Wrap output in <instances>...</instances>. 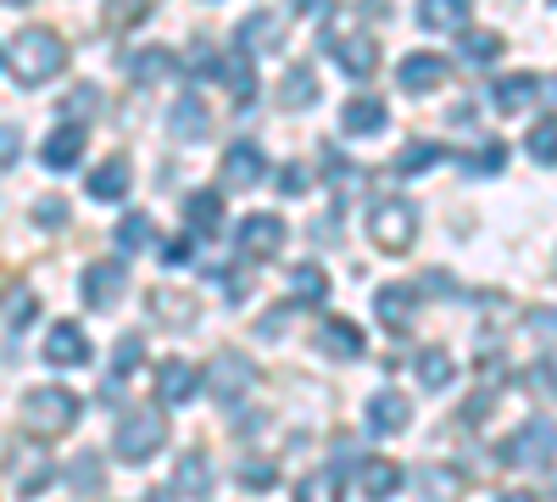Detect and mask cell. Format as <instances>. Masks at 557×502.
<instances>
[{
  "mask_svg": "<svg viewBox=\"0 0 557 502\" xmlns=\"http://www.w3.org/2000/svg\"><path fill=\"white\" fill-rule=\"evenodd\" d=\"M7 62H12V78L23 89H39V84H51L62 68H67V45L57 28H23L12 45H7Z\"/></svg>",
  "mask_w": 557,
  "mask_h": 502,
  "instance_id": "cell-1",
  "label": "cell"
},
{
  "mask_svg": "<svg viewBox=\"0 0 557 502\" xmlns=\"http://www.w3.org/2000/svg\"><path fill=\"white\" fill-rule=\"evenodd\" d=\"M78 414H84V402H78L67 385H39V391L23 396V430H28L34 441L67 436V430L78 425Z\"/></svg>",
  "mask_w": 557,
  "mask_h": 502,
  "instance_id": "cell-2",
  "label": "cell"
},
{
  "mask_svg": "<svg viewBox=\"0 0 557 502\" xmlns=\"http://www.w3.org/2000/svg\"><path fill=\"white\" fill-rule=\"evenodd\" d=\"M168 441V419H162V407H128L117 436H112V452L123 464H146L151 452Z\"/></svg>",
  "mask_w": 557,
  "mask_h": 502,
  "instance_id": "cell-3",
  "label": "cell"
},
{
  "mask_svg": "<svg viewBox=\"0 0 557 502\" xmlns=\"http://www.w3.org/2000/svg\"><path fill=\"white\" fill-rule=\"evenodd\" d=\"M368 241L380 252H407L418 241V207L401 201V196H380L368 207Z\"/></svg>",
  "mask_w": 557,
  "mask_h": 502,
  "instance_id": "cell-4",
  "label": "cell"
},
{
  "mask_svg": "<svg viewBox=\"0 0 557 502\" xmlns=\"http://www.w3.org/2000/svg\"><path fill=\"white\" fill-rule=\"evenodd\" d=\"M552 452H557V425L552 419H530L524 430H513V436L502 441V464H513V469H546Z\"/></svg>",
  "mask_w": 557,
  "mask_h": 502,
  "instance_id": "cell-5",
  "label": "cell"
},
{
  "mask_svg": "<svg viewBox=\"0 0 557 502\" xmlns=\"http://www.w3.org/2000/svg\"><path fill=\"white\" fill-rule=\"evenodd\" d=\"M251 363L240 357V352H218L212 363H207V375H201V385L212 391V402H223V407H235L246 391H251Z\"/></svg>",
  "mask_w": 557,
  "mask_h": 502,
  "instance_id": "cell-6",
  "label": "cell"
},
{
  "mask_svg": "<svg viewBox=\"0 0 557 502\" xmlns=\"http://www.w3.org/2000/svg\"><path fill=\"white\" fill-rule=\"evenodd\" d=\"M323 57H330L341 73H351V78H368V73L380 68L374 39H368V34H341V28H330V34H323Z\"/></svg>",
  "mask_w": 557,
  "mask_h": 502,
  "instance_id": "cell-7",
  "label": "cell"
},
{
  "mask_svg": "<svg viewBox=\"0 0 557 502\" xmlns=\"http://www.w3.org/2000/svg\"><path fill=\"white\" fill-rule=\"evenodd\" d=\"M262 173H268V157H262V146H257V140H235V146L223 151L218 185H223V191H251Z\"/></svg>",
  "mask_w": 557,
  "mask_h": 502,
  "instance_id": "cell-8",
  "label": "cell"
},
{
  "mask_svg": "<svg viewBox=\"0 0 557 502\" xmlns=\"http://www.w3.org/2000/svg\"><path fill=\"white\" fill-rule=\"evenodd\" d=\"M235 45L251 57H273L278 45H285V12H273V7H257L240 28H235Z\"/></svg>",
  "mask_w": 557,
  "mask_h": 502,
  "instance_id": "cell-9",
  "label": "cell"
},
{
  "mask_svg": "<svg viewBox=\"0 0 557 502\" xmlns=\"http://www.w3.org/2000/svg\"><path fill=\"white\" fill-rule=\"evenodd\" d=\"M201 391V369L196 363H184V357H162L157 363V402L162 407H184Z\"/></svg>",
  "mask_w": 557,
  "mask_h": 502,
  "instance_id": "cell-10",
  "label": "cell"
},
{
  "mask_svg": "<svg viewBox=\"0 0 557 502\" xmlns=\"http://www.w3.org/2000/svg\"><path fill=\"white\" fill-rule=\"evenodd\" d=\"M235 246H240V257H273L278 246H285V223H278L273 212H251V218L240 223Z\"/></svg>",
  "mask_w": 557,
  "mask_h": 502,
  "instance_id": "cell-11",
  "label": "cell"
},
{
  "mask_svg": "<svg viewBox=\"0 0 557 502\" xmlns=\"http://www.w3.org/2000/svg\"><path fill=\"white\" fill-rule=\"evenodd\" d=\"M207 491H212V464H207V452H178L168 497H173V502H190V497H207Z\"/></svg>",
  "mask_w": 557,
  "mask_h": 502,
  "instance_id": "cell-12",
  "label": "cell"
},
{
  "mask_svg": "<svg viewBox=\"0 0 557 502\" xmlns=\"http://www.w3.org/2000/svg\"><path fill=\"white\" fill-rule=\"evenodd\" d=\"M123 291H128L123 262H89V268H84V302H89V307H101V313H107Z\"/></svg>",
  "mask_w": 557,
  "mask_h": 502,
  "instance_id": "cell-13",
  "label": "cell"
},
{
  "mask_svg": "<svg viewBox=\"0 0 557 502\" xmlns=\"http://www.w3.org/2000/svg\"><path fill=\"white\" fill-rule=\"evenodd\" d=\"M45 363H51V369H84L89 363V335L78 325H57L51 335H45Z\"/></svg>",
  "mask_w": 557,
  "mask_h": 502,
  "instance_id": "cell-14",
  "label": "cell"
},
{
  "mask_svg": "<svg viewBox=\"0 0 557 502\" xmlns=\"http://www.w3.org/2000/svg\"><path fill=\"white\" fill-rule=\"evenodd\" d=\"M39 162L51 168V173H67V168H78L84 162V128L78 123H62L51 140L39 146Z\"/></svg>",
  "mask_w": 557,
  "mask_h": 502,
  "instance_id": "cell-15",
  "label": "cell"
},
{
  "mask_svg": "<svg viewBox=\"0 0 557 502\" xmlns=\"http://www.w3.org/2000/svg\"><path fill=\"white\" fill-rule=\"evenodd\" d=\"M374 313H380L385 330L401 335L412 318H418V291H412V285H385V291H374Z\"/></svg>",
  "mask_w": 557,
  "mask_h": 502,
  "instance_id": "cell-16",
  "label": "cell"
},
{
  "mask_svg": "<svg viewBox=\"0 0 557 502\" xmlns=\"http://www.w3.org/2000/svg\"><path fill=\"white\" fill-rule=\"evenodd\" d=\"M407 425H412V407H407L401 391H380L374 402H368V430L374 436H401Z\"/></svg>",
  "mask_w": 557,
  "mask_h": 502,
  "instance_id": "cell-17",
  "label": "cell"
},
{
  "mask_svg": "<svg viewBox=\"0 0 557 502\" xmlns=\"http://www.w3.org/2000/svg\"><path fill=\"white\" fill-rule=\"evenodd\" d=\"M396 78H401L407 96H424V89H441V84H446V62H441L435 51H418V57H407V62L396 68Z\"/></svg>",
  "mask_w": 557,
  "mask_h": 502,
  "instance_id": "cell-18",
  "label": "cell"
},
{
  "mask_svg": "<svg viewBox=\"0 0 557 502\" xmlns=\"http://www.w3.org/2000/svg\"><path fill=\"white\" fill-rule=\"evenodd\" d=\"M168 128H173V140H184V146H196V140H207V128H212V118H207L201 96H178V101H173V118H168Z\"/></svg>",
  "mask_w": 557,
  "mask_h": 502,
  "instance_id": "cell-19",
  "label": "cell"
},
{
  "mask_svg": "<svg viewBox=\"0 0 557 502\" xmlns=\"http://www.w3.org/2000/svg\"><path fill=\"white\" fill-rule=\"evenodd\" d=\"M184 223H190V235H196V241L218 235V223H223V196H218V191L184 196Z\"/></svg>",
  "mask_w": 557,
  "mask_h": 502,
  "instance_id": "cell-20",
  "label": "cell"
},
{
  "mask_svg": "<svg viewBox=\"0 0 557 502\" xmlns=\"http://www.w3.org/2000/svg\"><path fill=\"white\" fill-rule=\"evenodd\" d=\"M128 179H134L128 157H112V162H101L96 173H89V201H123V196H128Z\"/></svg>",
  "mask_w": 557,
  "mask_h": 502,
  "instance_id": "cell-21",
  "label": "cell"
},
{
  "mask_svg": "<svg viewBox=\"0 0 557 502\" xmlns=\"http://www.w3.org/2000/svg\"><path fill=\"white\" fill-rule=\"evenodd\" d=\"M385 123H391V112H385L380 96H351L346 112H341V128H346V134H380Z\"/></svg>",
  "mask_w": 557,
  "mask_h": 502,
  "instance_id": "cell-22",
  "label": "cell"
},
{
  "mask_svg": "<svg viewBox=\"0 0 557 502\" xmlns=\"http://www.w3.org/2000/svg\"><path fill=\"white\" fill-rule=\"evenodd\" d=\"M318 346L330 352V357H341V363H357V357H362V330H357V325H346V318H323Z\"/></svg>",
  "mask_w": 557,
  "mask_h": 502,
  "instance_id": "cell-23",
  "label": "cell"
},
{
  "mask_svg": "<svg viewBox=\"0 0 557 502\" xmlns=\"http://www.w3.org/2000/svg\"><path fill=\"white\" fill-rule=\"evenodd\" d=\"M418 23H424L430 34L469 28V0H418Z\"/></svg>",
  "mask_w": 557,
  "mask_h": 502,
  "instance_id": "cell-24",
  "label": "cell"
},
{
  "mask_svg": "<svg viewBox=\"0 0 557 502\" xmlns=\"http://www.w3.org/2000/svg\"><path fill=\"white\" fill-rule=\"evenodd\" d=\"M535 89H541L535 73H513V78H502V84L491 89V101H496V112H524V107L535 101Z\"/></svg>",
  "mask_w": 557,
  "mask_h": 502,
  "instance_id": "cell-25",
  "label": "cell"
},
{
  "mask_svg": "<svg viewBox=\"0 0 557 502\" xmlns=\"http://www.w3.org/2000/svg\"><path fill=\"white\" fill-rule=\"evenodd\" d=\"M412 369H418V385H424V391H446V385L457 380V363H451L441 346L418 352V357H412Z\"/></svg>",
  "mask_w": 557,
  "mask_h": 502,
  "instance_id": "cell-26",
  "label": "cell"
},
{
  "mask_svg": "<svg viewBox=\"0 0 557 502\" xmlns=\"http://www.w3.org/2000/svg\"><path fill=\"white\" fill-rule=\"evenodd\" d=\"M502 51H507V45H502V34H491V28H474V34H462V45H457L462 68H491V62H496Z\"/></svg>",
  "mask_w": 557,
  "mask_h": 502,
  "instance_id": "cell-27",
  "label": "cell"
},
{
  "mask_svg": "<svg viewBox=\"0 0 557 502\" xmlns=\"http://www.w3.org/2000/svg\"><path fill=\"white\" fill-rule=\"evenodd\" d=\"M278 101L296 107V112H307V107L318 101V78H312V68H290L285 78H278Z\"/></svg>",
  "mask_w": 557,
  "mask_h": 502,
  "instance_id": "cell-28",
  "label": "cell"
},
{
  "mask_svg": "<svg viewBox=\"0 0 557 502\" xmlns=\"http://www.w3.org/2000/svg\"><path fill=\"white\" fill-rule=\"evenodd\" d=\"M323 296H330V273H323L318 262L290 268V302H323Z\"/></svg>",
  "mask_w": 557,
  "mask_h": 502,
  "instance_id": "cell-29",
  "label": "cell"
},
{
  "mask_svg": "<svg viewBox=\"0 0 557 502\" xmlns=\"http://www.w3.org/2000/svg\"><path fill=\"white\" fill-rule=\"evenodd\" d=\"M128 73H134L139 84H157V78L173 73V57L162 51V45H146V51H134V57H128Z\"/></svg>",
  "mask_w": 557,
  "mask_h": 502,
  "instance_id": "cell-30",
  "label": "cell"
},
{
  "mask_svg": "<svg viewBox=\"0 0 557 502\" xmlns=\"http://www.w3.org/2000/svg\"><path fill=\"white\" fill-rule=\"evenodd\" d=\"M435 162H446V146H441V140H418V146H401L396 173L407 179V173H424V168H435Z\"/></svg>",
  "mask_w": 557,
  "mask_h": 502,
  "instance_id": "cell-31",
  "label": "cell"
},
{
  "mask_svg": "<svg viewBox=\"0 0 557 502\" xmlns=\"http://www.w3.org/2000/svg\"><path fill=\"white\" fill-rule=\"evenodd\" d=\"M218 73L228 78V89H235V101H240V107H251V101H257V68L246 62V51H240L235 62H223Z\"/></svg>",
  "mask_w": 557,
  "mask_h": 502,
  "instance_id": "cell-32",
  "label": "cell"
},
{
  "mask_svg": "<svg viewBox=\"0 0 557 502\" xmlns=\"http://www.w3.org/2000/svg\"><path fill=\"white\" fill-rule=\"evenodd\" d=\"M524 151H530V157H535L541 168H552V162H557V118H541V123L530 128Z\"/></svg>",
  "mask_w": 557,
  "mask_h": 502,
  "instance_id": "cell-33",
  "label": "cell"
},
{
  "mask_svg": "<svg viewBox=\"0 0 557 502\" xmlns=\"http://www.w3.org/2000/svg\"><path fill=\"white\" fill-rule=\"evenodd\" d=\"M396 486H401V469H396V464H385V458L362 464V491H368V497H391Z\"/></svg>",
  "mask_w": 557,
  "mask_h": 502,
  "instance_id": "cell-34",
  "label": "cell"
},
{
  "mask_svg": "<svg viewBox=\"0 0 557 502\" xmlns=\"http://www.w3.org/2000/svg\"><path fill=\"white\" fill-rule=\"evenodd\" d=\"M139 357H146V341H139L134 330L128 335H117V346H112V375L123 380V375H134L139 369Z\"/></svg>",
  "mask_w": 557,
  "mask_h": 502,
  "instance_id": "cell-35",
  "label": "cell"
},
{
  "mask_svg": "<svg viewBox=\"0 0 557 502\" xmlns=\"http://www.w3.org/2000/svg\"><path fill=\"white\" fill-rule=\"evenodd\" d=\"M412 480H418V491H435V497H457L462 491V475L457 469H418Z\"/></svg>",
  "mask_w": 557,
  "mask_h": 502,
  "instance_id": "cell-36",
  "label": "cell"
},
{
  "mask_svg": "<svg viewBox=\"0 0 557 502\" xmlns=\"http://www.w3.org/2000/svg\"><path fill=\"white\" fill-rule=\"evenodd\" d=\"M146 241H151V218H146V212H128V218L117 223V246H123V252H139Z\"/></svg>",
  "mask_w": 557,
  "mask_h": 502,
  "instance_id": "cell-37",
  "label": "cell"
},
{
  "mask_svg": "<svg viewBox=\"0 0 557 502\" xmlns=\"http://www.w3.org/2000/svg\"><path fill=\"white\" fill-rule=\"evenodd\" d=\"M296 491H301L307 502H323V497H335V491H341V469H335V464H330V469H318V475H307V480H301Z\"/></svg>",
  "mask_w": 557,
  "mask_h": 502,
  "instance_id": "cell-38",
  "label": "cell"
},
{
  "mask_svg": "<svg viewBox=\"0 0 557 502\" xmlns=\"http://www.w3.org/2000/svg\"><path fill=\"white\" fill-rule=\"evenodd\" d=\"M278 480V469L268 464V458H240V486H251V491H268Z\"/></svg>",
  "mask_w": 557,
  "mask_h": 502,
  "instance_id": "cell-39",
  "label": "cell"
},
{
  "mask_svg": "<svg viewBox=\"0 0 557 502\" xmlns=\"http://www.w3.org/2000/svg\"><path fill=\"white\" fill-rule=\"evenodd\" d=\"M67 486H78V491H96L101 486V458H96V452H84V458L67 469Z\"/></svg>",
  "mask_w": 557,
  "mask_h": 502,
  "instance_id": "cell-40",
  "label": "cell"
},
{
  "mask_svg": "<svg viewBox=\"0 0 557 502\" xmlns=\"http://www.w3.org/2000/svg\"><path fill=\"white\" fill-rule=\"evenodd\" d=\"M151 313H173V318H168L173 330H184V325H190V302H184V296H173V291H157V296H151Z\"/></svg>",
  "mask_w": 557,
  "mask_h": 502,
  "instance_id": "cell-41",
  "label": "cell"
},
{
  "mask_svg": "<svg viewBox=\"0 0 557 502\" xmlns=\"http://www.w3.org/2000/svg\"><path fill=\"white\" fill-rule=\"evenodd\" d=\"M502 162H507V146H502V140H491L480 157H462V173H496Z\"/></svg>",
  "mask_w": 557,
  "mask_h": 502,
  "instance_id": "cell-42",
  "label": "cell"
},
{
  "mask_svg": "<svg viewBox=\"0 0 557 502\" xmlns=\"http://www.w3.org/2000/svg\"><path fill=\"white\" fill-rule=\"evenodd\" d=\"M278 196H301L307 191V168L301 162H285V168H278V185H273Z\"/></svg>",
  "mask_w": 557,
  "mask_h": 502,
  "instance_id": "cell-43",
  "label": "cell"
},
{
  "mask_svg": "<svg viewBox=\"0 0 557 502\" xmlns=\"http://www.w3.org/2000/svg\"><path fill=\"white\" fill-rule=\"evenodd\" d=\"M530 385H535L541 396H557V363H552V357L530 363Z\"/></svg>",
  "mask_w": 557,
  "mask_h": 502,
  "instance_id": "cell-44",
  "label": "cell"
},
{
  "mask_svg": "<svg viewBox=\"0 0 557 502\" xmlns=\"http://www.w3.org/2000/svg\"><path fill=\"white\" fill-rule=\"evenodd\" d=\"M17 157H23V134L12 123H0V168H12Z\"/></svg>",
  "mask_w": 557,
  "mask_h": 502,
  "instance_id": "cell-45",
  "label": "cell"
},
{
  "mask_svg": "<svg viewBox=\"0 0 557 502\" xmlns=\"http://www.w3.org/2000/svg\"><path fill=\"white\" fill-rule=\"evenodd\" d=\"M184 68H190L196 78H218V68H223V62L212 57V45H196V57H190V62H184Z\"/></svg>",
  "mask_w": 557,
  "mask_h": 502,
  "instance_id": "cell-46",
  "label": "cell"
},
{
  "mask_svg": "<svg viewBox=\"0 0 557 502\" xmlns=\"http://www.w3.org/2000/svg\"><path fill=\"white\" fill-rule=\"evenodd\" d=\"M28 313H34V296L23 291V296L7 302V325H12V330H28Z\"/></svg>",
  "mask_w": 557,
  "mask_h": 502,
  "instance_id": "cell-47",
  "label": "cell"
},
{
  "mask_svg": "<svg viewBox=\"0 0 557 502\" xmlns=\"http://www.w3.org/2000/svg\"><path fill=\"white\" fill-rule=\"evenodd\" d=\"M34 218L45 223V230H62V223H67V201H39Z\"/></svg>",
  "mask_w": 557,
  "mask_h": 502,
  "instance_id": "cell-48",
  "label": "cell"
},
{
  "mask_svg": "<svg viewBox=\"0 0 557 502\" xmlns=\"http://www.w3.org/2000/svg\"><path fill=\"white\" fill-rule=\"evenodd\" d=\"M530 330H535V335H557V313H552V307H535V313H530Z\"/></svg>",
  "mask_w": 557,
  "mask_h": 502,
  "instance_id": "cell-49",
  "label": "cell"
},
{
  "mask_svg": "<svg viewBox=\"0 0 557 502\" xmlns=\"http://www.w3.org/2000/svg\"><path fill=\"white\" fill-rule=\"evenodd\" d=\"M96 96H101L96 84H78V89H73V112H96Z\"/></svg>",
  "mask_w": 557,
  "mask_h": 502,
  "instance_id": "cell-50",
  "label": "cell"
},
{
  "mask_svg": "<svg viewBox=\"0 0 557 502\" xmlns=\"http://www.w3.org/2000/svg\"><path fill=\"white\" fill-rule=\"evenodd\" d=\"M285 318H290V307H273V313H268V318H262V325H257V330H262V335H268V341H273V335H278V330H285Z\"/></svg>",
  "mask_w": 557,
  "mask_h": 502,
  "instance_id": "cell-51",
  "label": "cell"
},
{
  "mask_svg": "<svg viewBox=\"0 0 557 502\" xmlns=\"http://www.w3.org/2000/svg\"><path fill=\"white\" fill-rule=\"evenodd\" d=\"M323 7H330V0H296V7H290V12H301V17H318Z\"/></svg>",
  "mask_w": 557,
  "mask_h": 502,
  "instance_id": "cell-52",
  "label": "cell"
},
{
  "mask_svg": "<svg viewBox=\"0 0 557 502\" xmlns=\"http://www.w3.org/2000/svg\"><path fill=\"white\" fill-rule=\"evenodd\" d=\"M12 7H23V0H12Z\"/></svg>",
  "mask_w": 557,
  "mask_h": 502,
  "instance_id": "cell-53",
  "label": "cell"
}]
</instances>
